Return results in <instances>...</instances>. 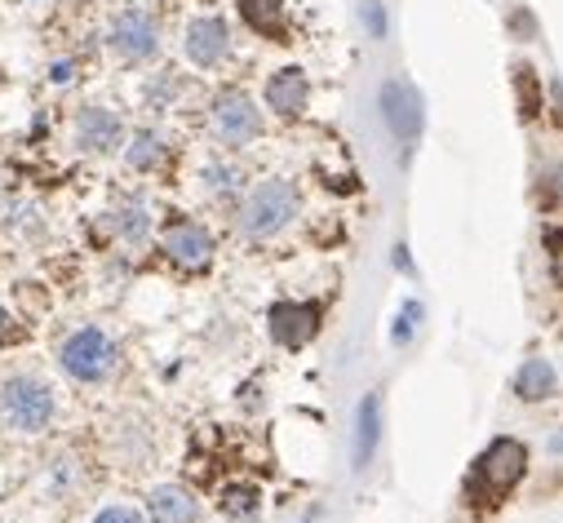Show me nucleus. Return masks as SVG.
I'll return each instance as SVG.
<instances>
[{
  "mask_svg": "<svg viewBox=\"0 0 563 523\" xmlns=\"http://www.w3.org/2000/svg\"><path fill=\"white\" fill-rule=\"evenodd\" d=\"M0 422L14 435H45L58 422V396L54 386L36 372H10L0 377Z\"/></svg>",
  "mask_w": 563,
  "mask_h": 523,
  "instance_id": "nucleus-1",
  "label": "nucleus"
},
{
  "mask_svg": "<svg viewBox=\"0 0 563 523\" xmlns=\"http://www.w3.org/2000/svg\"><path fill=\"white\" fill-rule=\"evenodd\" d=\"M523 470H528V448L519 439H510V435L493 439L475 457V470L466 475V501L471 505H497L506 492H515Z\"/></svg>",
  "mask_w": 563,
  "mask_h": 523,
  "instance_id": "nucleus-2",
  "label": "nucleus"
},
{
  "mask_svg": "<svg viewBox=\"0 0 563 523\" xmlns=\"http://www.w3.org/2000/svg\"><path fill=\"white\" fill-rule=\"evenodd\" d=\"M54 359H58V368H63L71 381H80V386H102V381H111V372H115V364H120V346L111 342L107 329L80 324V329H71V333L54 346Z\"/></svg>",
  "mask_w": 563,
  "mask_h": 523,
  "instance_id": "nucleus-3",
  "label": "nucleus"
},
{
  "mask_svg": "<svg viewBox=\"0 0 563 523\" xmlns=\"http://www.w3.org/2000/svg\"><path fill=\"white\" fill-rule=\"evenodd\" d=\"M298 187L289 178H266L257 182L240 204V231L249 240H271L298 218Z\"/></svg>",
  "mask_w": 563,
  "mask_h": 523,
  "instance_id": "nucleus-4",
  "label": "nucleus"
},
{
  "mask_svg": "<svg viewBox=\"0 0 563 523\" xmlns=\"http://www.w3.org/2000/svg\"><path fill=\"white\" fill-rule=\"evenodd\" d=\"M209 129H213V138H218L222 147L240 152V147L257 143V134H262V111H257V102H253L244 89H227V93H218L213 107H209Z\"/></svg>",
  "mask_w": 563,
  "mask_h": 523,
  "instance_id": "nucleus-5",
  "label": "nucleus"
},
{
  "mask_svg": "<svg viewBox=\"0 0 563 523\" xmlns=\"http://www.w3.org/2000/svg\"><path fill=\"white\" fill-rule=\"evenodd\" d=\"M107 45H111V54L120 58V63H152L156 54H161V23L147 14V10H137V5H129V10H120L115 19H111V27H107Z\"/></svg>",
  "mask_w": 563,
  "mask_h": 523,
  "instance_id": "nucleus-6",
  "label": "nucleus"
},
{
  "mask_svg": "<svg viewBox=\"0 0 563 523\" xmlns=\"http://www.w3.org/2000/svg\"><path fill=\"white\" fill-rule=\"evenodd\" d=\"M71 143L85 156H111L124 143V120L102 102H85L71 120Z\"/></svg>",
  "mask_w": 563,
  "mask_h": 523,
  "instance_id": "nucleus-7",
  "label": "nucleus"
},
{
  "mask_svg": "<svg viewBox=\"0 0 563 523\" xmlns=\"http://www.w3.org/2000/svg\"><path fill=\"white\" fill-rule=\"evenodd\" d=\"M183 49H187V63L200 67V71H213L227 54H231V27L222 14H196L183 32Z\"/></svg>",
  "mask_w": 563,
  "mask_h": 523,
  "instance_id": "nucleus-8",
  "label": "nucleus"
},
{
  "mask_svg": "<svg viewBox=\"0 0 563 523\" xmlns=\"http://www.w3.org/2000/svg\"><path fill=\"white\" fill-rule=\"evenodd\" d=\"M161 248L178 262V267L200 271V267H209V257H213V235H209V226L196 222V218H174V222L161 231Z\"/></svg>",
  "mask_w": 563,
  "mask_h": 523,
  "instance_id": "nucleus-9",
  "label": "nucleus"
},
{
  "mask_svg": "<svg viewBox=\"0 0 563 523\" xmlns=\"http://www.w3.org/2000/svg\"><path fill=\"white\" fill-rule=\"evenodd\" d=\"M316 333H320V307L316 302H279V307H271V337L279 346L298 350Z\"/></svg>",
  "mask_w": 563,
  "mask_h": 523,
  "instance_id": "nucleus-10",
  "label": "nucleus"
},
{
  "mask_svg": "<svg viewBox=\"0 0 563 523\" xmlns=\"http://www.w3.org/2000/svg\"><path fill=\"white\" fill-rule=\"evenodd\" d=\"M262 98H266V107H271L275 115L294 120V115H302L307 102H311V80H307L302 67H279V71H271Z\"/></svg>",
  "mask_w": 563,
  "mask_h": 523,
  "instance_id": "nucleus-11",
  "label": "nucleus"
},
{
  "mask_svg": "<svg viewBox=\"0 0 563 523\" xmlns=\"http://www.w3.org/2000/svg\"><path fill=\"white\" fill-rule=\"evenodd\" d=\"M382 115H386L390 134L399 143H412L421 134V98L408 85H399V80H386L382 85Z\"/></svg>",
  "mask_w": 563,
  "mask_h": 523,
  "instance_id": "nucleus-12",
  "label": "nucleus"
},
{
  "mask_svg": "<svg viewBox=\"0 0 563 523\" xmlns=\"http://www.w3.org/2000/svg\"><path fill=\"white\" fill-rule=\"evenodd\" d=\"M377 444H382V396L368 390L360 400V413H355V444H351V466L355 470H368L373 457H377Z\"/></svg>",
  "mask_w": 563,
  "mask_h": 523,
  "instance_id": "nucleus-13",
  "label": "nucleus"
},
{
  "mask_svg": "<svg viewBox=\"0 0 563 523\" xmlns=\"http://www.w3.org/2000/svg\"><path fill=\"white\" fill-rule=\"evenodd\" d=\"M107 226L115 231L120 244L143 248L147 235H152V209H147V200H143V196H124V200L107 213Z\"/></svg>",
  "mask_w": 563,
  "mask_h": 523,
  "instance_id": "nucleus-14",
  "label": "nucleus"
},
{
  "mask_svg": "<svg viewBox=\"0 0 563 523\" xmlns=\"http://www.w3.org/2000/svg\"><path fill=\"white\" fill-rule=\"evenodd\" d=\"M147 519L152 523H196L200 519V501L183 483H161L147 497Z\"/></svg>",
  "mask_w": 563,
  "mask_h": 523,
  "instance_id": "nucleus-15",
  "label": "nucleus"
},
{
  "mask_svg": "<svg viewBox=\"0 0 563 523\" xmlns=\"http://www.w3.org/2000/svg\"><path fill=\"white\" fill-rule=\"evenodd\" d=\"M240 19L266 41H289L285 0H240Z\"/></svg>",
  "mask_w": 563,
  "mask_h": 523,
  "instance_id": "nucleus-16",
  "label": "nucleus"
},
{
  "mask_svg": "<svg viewBox=\"0 0 563 523\" xmlns=\"http://www.w3.org/2000/svg\"><path fill=\"white\" fill-rule=\"evenodd\" d=\"M554 390H559V381H554V368H550L545 359H523V364H519V372H515V396H519L523 404L550 400Z\"/></svg>",
  "mask_w": 563,
  "mask_h": 523,
  "instance_id": "nucleus-17",
  "label": "nucleus"
},
{
  "mask_svg": "<svg viewBox=\"0 0 563 523\" xmlns=\"http://www.w3.org/2000/svg\"><path fill=\"white\" fill-rule=\"evenodd\" d=\"M161 156H165V138L156 134V129H137V134L129 138V147H124V165H129V169H137V174L156 169V165H161Z\"/></svg>",
  "mask_w": 563,
  "mask_h": 523,
  "instance_id": "nucleus-18",
  "label": "nucleus"
},
{
  "mask_svg": "<svg viewBox=\"0 0 563 523\" xmlns=\"http://www.w3.org/2000/svg\"><path fill=\"white\" fill-rule=\"evenodd\" d=\"M510 80H515V98H519V115H523V120H537V115H541V102H545V98H541V76H537V71L528 67V63H519Z\"/></svg>",
  "mask_w": 563,
  "mask_h": 523,
  "instance_id": "nucleus-19",
  "label": "nucleus"
},
{
  "mask_svg": "<svg viewBox=\"0 0 563 523\" xmlns=\"http://www.w3.org/2000/svg\"><path fill=\"white\" fill-rule=\"evenodd\" d=\"M222 510H227L231 519H249V514L257 510V488H253V483H231V488L222 492Z\"/></svg>",
  "mask_w": 563,
  "mask_h": 523,
  "instance_id": "nucleus-20",
  "label": "nucleus"
},
{
  "mask_svg": "<svg viewBox=\"0 0 563 523\" xmlns=\"http://www.w3.org/2000/svg\"><path fill=\"white\" fill-rule=\"evenodd\" d=\"M205 187L213 191V196H231L235 187H240V169H231V165H205Z\"/></svg>",
  "mask_w": 563,
  "mask_h": 523,
  "instance_id": "nucleus-21",
  "label": "nucleus"
},
{
  "mask_svg": "<svg viewBox=\"0 0 563 523\" xmlns=\"http://www.w3.org/2000/svg\"><path fill=\"white\" fill-rule=\"evenodd\" d=\"M89 523H147V514L137 510V505H129V501H111V505H102Z\"/></svg>",
  "mask_w": 563,
  "mask_h": 523,
  "instance_id": "nucleus-22",
  "label": "nucleus"
},
{
  "mask_svg": "<svg viewBox=\"0 0 563 523\" xmlns=\"http://www.w3.org/2000/svg\"><path fill=\"white\" fill-rule=\"evenodd\" d=\"M545 262H550V280L563 289V226L545 231Z\"/></svg>",
  "mask_w": 563,
  "mask_h": 523,
  "instance_id": "nucleus-23",
  "label": "nucleus"
},
{
  "mask_svg": "<svg viewBox=\"0 0 563 523\" xmlns=\"http://www.w3.org/2000/svg\"><path fill=\"white\" fill-rule=\"evenodd\" d=\"M174 89H178L174 76H156V85H147V107H152V111H165L169 98H174Z\"/></svg>",
  "mask_w": 563,
  "mask_h": 523,
  "instance_id": "nucleus-24",
  "label": "nucleus"
},
{
  "mask_svg": "<svg viewBox=\"0 0 563 523\" xmlns=\"http://www.w3.org/2000/svg\"><path fill=\"white\" fill-rule=\"evenodd\" d=\"M417 320H421V302H404V315L395 320L390 337H395V342H408V337H412V329H417Z\"/></svg>",
  "mask_w": 563,
  "mask_h": 523,
  "instance_id": "nucleus-25",
  "label": "nucleus"
},
{
  "mask_svg": "<svg viewBox=\"0 0 563 523\" xmlns=\"http://www.w3.org/2000/svg\"><path fill=\"white\" fill-rule=\"evenodd\" d=\"M364 23H368L373 41H382V36H386V14H382V0H364Z\"/></svg>",
  "mask_w": 563,
  "mask_h": 523,
  "instance_id": "nucleus-26",
  "label": "nucleus"
},
{
  "mask_svg": "<svg viewBox=\"0 0 563 523\" xmlns=\"http://www.w3.org/2000/svg\"><path fill=\"white\" fill-rule=\"evenodd\" d=\"M71 76H76V63H71V58H58V63L49 67V80H54V85H71Z\"/></svg>",
  "mask_w": 563,
  "mask_h": 523,
  "instance_id": "nucleus-27",
  "label": "nucleus"
},
{
  "mask_svg": "<svg viewBox=\"0 0 563 523\" xmlns=\"http://www.w3.org/2000/svg\"><path fill=\"white\" fill-rule=\"evenodd\" d=\"M5 324H10V315H5V311H0V333H5Z\"/></svg>",
  "mask_w": 563,
  "mask_h": 523,
  "instance_id": "nucleus-28",
  "label": "nucleus"
}]
</instances>
